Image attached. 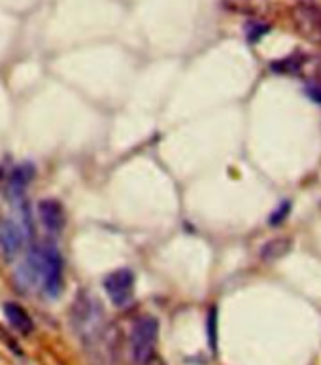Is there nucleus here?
<instances>
[{
	"label": "nucleus",
	"instance_id": "9b49d317",
	"mask_svg": "<svg viewBox=\"0 0 321 365\" xmlns=\"http://www.w3.org/2000/svg\"><path fill=\"white\" fill-rule=\"evenodd\" d=\"M291 248V243L287 238H274L269 244H264L263 250H261V258L266 259V261H272V259L282 258L284 254H287Z\"/></svg>",
	"mask_w": 321,
	"mask_h": 365
},
{
	"label": "nucleus",
	"instance_id": "6e6552de",
	"mask_svg": "<svg viewBox=\"0 0 321 365\" xmlns=\"http://www.w3.org/2000/svg\"><path fill=\"white\" fill-rule=\"evenodd\" d=\"M4 315H6V320L10 322V326L17 330L23 335H29L35 324L30 320V316L27 315V310L17 305V303H4Z\"/></svg>",
	"mask_w": 321,
	"mask_h": 365
},
{
	"label": "nucleus",
	"instance_id": "423d86ee",
	"mask_svg": "<svg viewBox=\"0 0 321 365\" xmlns=\"http://www.w3.org/2000/svg\"><path fill=\"white\" fill-rule=\"evenodd\" d=\"M27 225L19 220H0V250L6 258H14L25 248Z\"/></svg>",
	"mask_w": 321,
	"mask_h": 365
},
{
	"label": "nucleus",
	"instance_id": "7ed1b4c3",
	"mask_svg": "<svg viewBox=\"0 0 321 365\" xmlns=\"http://www.w3.org/2000/svg\"><path fill=\"white\" fill-rule=\"evenodd\" d=\"M38 274L42 280L43 292L55 297L61 292V284H63V261H61L57 246L53 244L43 246L40 258H38Z\"/></svg>",
	"mask_w": 321,
	"mask_h": 365
},
{
	"label": "nucleus",
	"instance_id": "2eb2a0df",
	"mask_svg": "<svg viewBox=\"0 0 321 365\" xmlns=\"http://www.w3.org/2000/svg\"><path fill=\"white\" fill-rule=\"evenodd\" d=\"M215 308L210 310V318H208V333H210V346L215 348Z\"/></svg>",
	"mask_w": 321,
	"mask_h": 365
},
{
	"label": "nucleus",
	"instance_id": "f8f14e48",
	"mask_svg": "<svg viewBox=\"0 0 321 365\" xmlns=\"http://www.w3.org/2000/svg\"><path fill=\"white\" fill-rule=\"evenodd\" d=\"M304 93L310 100H314L318 104H321V63L315 66L312 78L308 79L307 86H304Z\"/></svg>",
	"mask_w": 321,
	"mask_h": 365
},
{
	"label": "nucleus",
	"instance_id": "ddd939ff",
	"mask_svg": "<svg viewBox=\"0 0 321 365\" xmlns=\"http://www.w3.org/2000/svg\"><path fill=\"white\" fill-rule=\"evenodd\" d=\"M289 212H291V203L289 200H284L282 205H278V208L274 210L271 214V218H269V222H271V225H280V223L286 222V218L289 216Z\"/></svg>",
	"mask_w": 321,
	"mask_h": 365
},
{
	"label": "nucleus",
	"instance_id": "0eeeda50",
	"mask_svg": "<svg viewBox=\"0 0 321 365\" xmlns=\"http://www.w3.org/2000/svg\"><path fill=\"white\" fill-rule=\"evenodd\" d=\"M38 218L50 233H59L64 227V210L55 199H43L38 203Z\"/></svg>",
	"mask_w": 321,
	"mask_h": 365
},
{
	"label": "nucleus",
	"instance_id": "39448f33",
	"mask_svg": "<svg viewBox=\"0 0 321 365\" xmlns=\"http://www.w3.org/2000/svg\"><path fill=\"white\" fill-rule=\"evenodd\" d=\"M293 21L300 35L321 46V10L314 4H299L293 10Z\"/></svg>",
	"mask_w": 321,
	"mask_h": 365
},
{
	"label": "nucleus",
	"instance_id": "f257e3e1",
	"mask_svg": "<svg viewBox=\"0 0 321 365\" xmlns=\"http://www.w3.org/2000/svg\"><path fill=\"white\" fill-rule=\"evenodd\" d=\"M74 328L81 337V341L86 344V348L91 352V358L97 362L102 359L104 365H110L112 362V343L108 335V326L102 316V308L97 301L79 299L74 305L72 312Z\"/></svg>",
	"mask_w": 321,
	"mask_h": 365
},
{
	"label": "nucleus",
	"instance_id": "20e7f679",
	"mask_svg": "<svg viewBox=\"0 0 321 365\" xmlns=\"http://www.w3.org/2000/svg\"><path fill=\"white\" fill-rule=\"evenodd\" d=\"M104 290L115 307H127L135 295V274L130 269H117L104 279Z\"/></svg>",
	"mask_w": 321,
	"mask_h": 365
},
{
	"label": "nucleus",
	"instance_id": "4468645a",
	"mask_svg": "<svg viewBox=\"0 0 321 365\" xmlns=\"http://www.w3.org/2000/svg\"><path fill=\"white\" fill-rule=\"evenodd\" d=\"M269 32V25H259V23H253L248 27V40L250 42H257L263 35Z\"/></svg>",
	"mask_w": 321,
	"mask_h": 365
},
{
	"label": "nucleus",
	"instance_id": "9d476101",
	"mask_svg": "<svg viewBox=\"0 0 321 365\" xmlns=\"http://www.w3.org/2000/svg\"><path fill=\"white\" fill-rule=\"evenodd\" d=\"M307 63V57L302 53H293L289 57L280 59L276 63H272V71L276 74H289V76H295L302 71V66Z\"/></svg>",
	"mask_w": 321,
	"mask_h": 365
},
{
	"label": "nucleus",
	"instance_id": "f03ea898",
	"mask_svg": "<svg viewBox=\"0 0 321 365\" xmlns=\"http://www.w3.org/2000/svg\"><path fill=\"white\" fill-rule=\"evenodd\" d=\"M159 337V322L153 316H142L136 320L130 333V354L135 364L146 365L153 356Z\"/></svg>",
	"mask_w": 321,
	"mask_h": 365
},
{
	"label": "nucleus",
	"instance_id": "1a4fd4ad",
	"mask_svg": "<svg viewBox=\"0 0 321 365\" xmlns=\"http://www.w3.org/2000/svg\"><path fill=\"white\" fill-rule=\"evenodd\" d=\"M35 165L32 163H21L19 167H15L12 176H10V194L12 197H21L23 189L29 186L32 178H35Z\"/></svg>",
	"mask_w": 321,
	"mask_h": 365
}]
</instances>
